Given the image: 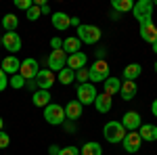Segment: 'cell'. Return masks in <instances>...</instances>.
Masks as SVG:
<instances>
[{"label": "cell", "mask_w": 157, "mask_h": 155, "mask_svg": "<svg viewBox=\"0 0 157 155\" xmlns=\"http://www.w3.org/2000/svg\"><path fill=\"white\" fill-rule=\"evenodd\" d=\"M103 134H105V141L111 145H117L124 141V136H126V128L121 126V122L117 119H111L105 124V128H103Z\"/></svg>", "instance_id": "1"}, {"label": "cell", "mask_w": 157, "mask_h": 155, "mask_svg": "<svg viewBox=\"0 0 157 155\" xmlns=\"http://www.w3.org/2000/svg\"><path fill=\"white\" fill-rule=\"evenodd\" d=\"M78 40L84 42V44H97L101 40V27L90 23H82L78 27Z\"/></svg>", "instance_id": "2"}, {"label": "cell", "mask_w": 157, "mask_h": 155, "mask_svg": "<svg viewBox=\"0 0 157 155\" xmlns=\"http://www.w3.org/2000/svg\"><path fill=\"white\" fill-rule=\"evenodd\" d=\"M109 78V63L107 61H94L92 67H88V80L92 84H103Z\"/></svg>", "instance_id": "3"}, {"label": "cell", "mask_w": 157, "mask_h": 155, "mask_svg": "<svg viewBox=\"0 0 157 155\" xmlns=\"http://www.w3.org/2000/svg\"><path fill=\"white\" fill-rule=\"evenodd\" d=\"M153 9H155V4H153V0H138V2H134V17H136V21L138 23H145L149 21L151 17H153Z\"/></svg>", "instance_id": "4"}, {"label": "cell", "mask_w": 157, "mask_h": 155, "mask_svg": "<svg viewBox=\"0 0 157 155\" xmlns=\"http://www.w3.org/2000/svg\"><path fill=\"white\" fill-rule=\"evenodd\" d=\"M44 119L48 122L50 126H63L65 122V109L57 105V103H50L44 107Z\"/></svg>", "instance_id": "5"}, {"label": "cell", "mask_w": 157, "mask_h": 155, "mask_svg": "<svg viewBox=\"0 0 157 155\" xmlns=\"http://www.w3.org/2000/svg\"><path fill=\"white\" fill-rule=\"evenodd\" d=\"M97 88H94V84H80L78 86V101L82 103V105H94V99H97Z\"/></svg>", "instance_id": "6"}, {"label": "cell", "mask_w": 157, "mask_h": 155, "mask_svg": "<svg viewBox=\"0 0 157 155\" xmlns=\"http://www.w3.org/2000/svg\"><path fill=\"white\" fill-rule=\"evenodd\" d=\"M38 72H40V65H38V61H36V59L27 57V59L21 61V67H19V76L23 78L25 82H27V80H36Z\"/></svg>", "instance_id": "7"}, {"label": "cell", "mask_w": 157, "mask_h": 155, "mask_svg": "<svg viewBox=\"0 0 157 155\" xmlns=\"http://www.w3.org/2000/svg\"><path fill=\"white\" fill-rule=\"evenodd\" d=\"M63 67H67V52H65V50H50L48 69L55 73V72H61Z\"/></svg>", "instance_id": "8"}, {"label": "cell", "mask_w": 157, "mask_h": 155, "mask_svg": "<svg viewBox=\"0 0 157 155\" xmlns=\"http://www.w3.org/2000/svg\"><path fill=\"white\" fill-rule=\"evenodd\" d=\"M124 151H128L130 155H134L136 151H140V145H143V138H140V134L138 132H126V136H124Z\"/></svg>", "instance_id": "9"}, {"label": "cell", "mask_w": 157, "mask_h": 155, "mask_svg": "<svg viewBox=\"0 0 157 155\" xmlns=\"http://www.w3.org/2000/svg\"><path fill=\"white\" fill-rule=\"evenodd\" d=\"M140 124H143V118L136 111H126L124 118H121V126L126 128V132H136L140 128Z\"/></svg>", "instance_id": "10"}, {"label": "cell", "mask_w": 157, "mask_h": 155, "mask_svg": "<svg viewBox=\"0 0 157 155\" xmlns=\"http://www.w3.org/2000/svg\"><path fill=\"white\" fill-rule=\"evenodd\" d=\"M2 46L6 48L11 55H17L21 50V38H19V34L17 32H6L2 36Z\"/></svg>", "instance_id": "11"}, {"label": "cell", "mask_w": 157, "mask_h": 155, "mask_svg": "<svg viewBox=\"0 0 157 155\" xmlns=\"http://www.w3.org/2000/svg\"><path fill=\"white\" fill-rule=\"evenodd\" d=\"M55 84V73L50 72L48 67L46 69H40L36 76V86L38 90H50V86Z\"/></svg>", "instance_id": "12"}, {"label": "cell", "mask_w": 157, "mask_h": 155, "mask_svg": "<svg viewBox=\"0 0 157 155\" xmlns=\"http://www.w3.org/2000/svg\"><path fill=\"white\" fill-rule=\"evenodd\" d=\"M86 63H88V57H86V52H73V55H67V67L71 69V72H80V69H84Z\"/></svg>", "instance_id": "13"}, {"label": "cell", "mask_w": 157, "mask_h": 155, "mask_svg": "<svg viewBox=\"0 0 157 155\" xmlns=\"http://www.w3.org/2000/svg\"><path fill=\"white\" fill-rule=\"evenodd\" d=\"M140 38H143L145 42H149V44L157 42V25L153 23V19L140 23Z\"/></svg>", "instance_id": "14"}, {"label": "cell", "mask_w": 157, "mask_h": 155, "mask_svg": "<svg viewBox=\"0 0 157 155\" xmlns=\"http://www.w3.org/2000/svg\"><path fill=\"white\" fill-rule=\"evenodd\" d=\"M0 67H2V72L6 73V76H15V73H19L21 61L17 59V55H9V57H4V59H2Z\"/></svg>", "instance_id": "15"}, {"label": "cell", "mask_w": 157, "mask_h": 155, "mask_svg": "<svg viewBox=\"0 0 157 155\" xmlns=\"http://www.w3.org/2000/svg\"><path fill=\"white\" fill-rule=\"evenodd\" d=\"M65 119H69V122H75V119L82 118V111H84V105L80 103V101H69L67 105H65Z\"/></svg>", "instance_id": "16"}, {"label": "cell", "mask_w": 157, "mask_h": 155, "mask_svg": "<svg viewBox=\"0 0 157 155\" xmlns=\"http://www.w3.org/2000/svg\"><path fill=\"white\" fill-rule=\"evenodd\" d=\"M136 132L140 134V138L147 141V143H155L157 141V126L155 124H140V128Z\"/></svg>", "instance_id": "17"}, {"label": "cell", "mask_w": 157, "mask_h": 155, "mask_svg": "<svg viewBox=\"0 0 157 155\" xmlns=\"http://www.w3.org/2000/svg\"><path fill=\"white\" fill-rule=\"evenodd\" d=\"M138 92V86L136 82H130V80H121V88H120V96L124 101H132Z\"/></svg>", "instance_id": "18"}, {"label": "cell", "mask_w": 157, "mask_h": 155, "mask_svg": "<svg viewBox=\"0 0 157 155\" xmlns=\"http://www.w3.org/2000/svg\"><path fill=\"white\" fill-rule=\"evenodd\" d=\"M50 21H52V27L55 29H59V32H63V29H67L69 27V21H71V17H67V13H52L50 15Z\"/></svg>", "instance_id": "19"}, {"label": "cell", "mask_w": 157, "mask_h": 155, "mask_svg": "<svg viewBox=\"0 0 157 155\" xmlns=\"http://www.w3.org/2000/svg\"><path fill=\"white\" fill-rule=\"evenodd\" d=\"M94 107H97L98 113H109L111 107H113V101H111L109 95L101 92V95H97V99H94Z\"/></svg>", "instance_id": "20"}, {"label": "cell", "mask_w": 157, "mask_h": 155, "mask_svg": "<svg viewBox=\"0 0 157 155\" xmlns=\"http://www.w3.org/2000/svg\"><path fill=\"white\" fill-rule=\"evenodd\" d=\"M120 88H121V80H117V78H111V76H109L107 80L103 82V92L109 95V96L120 95Z\"/></svg>", "instance_id": "21"}, {"label": "cell", "mask_w": 157, "mask_h": 155, "mask_svg": "<svg viewBox=\"0 0 157 155\" xmlns=\"http://www.w3.org/2000/svg\"><path fill=\"white\" fill-rule=\"evenodd\" d=\"M32 101H34V107H46L50 105V90H36L34 96H32Z\"/></svg>", "instance_id": "22"}, {"label": "cell", "mask_w": 157, "mask_h": 155, "mask_svg": "<svg viewBox=\"0 0 157 155\" xmlns=\"http://www.w3.org/2000/svg\"><path fill=\"white\" fill-rule=\"evenodd\" d=\"M80 48H82V42L78 40V36H69V38L63 40V48H61V50L73 55V52H80Z\"/></svg>", "instance_id": "23"}, {"label": "cell", "mask_w": 157, "mask_h": 155, "mask_svg": "<svg viewBox=\"0 0 157 155\" xmlns=\"http://www.w3.org/2000/svg\"><path fill=\"white\" fill-rule=\"evenodd\" d=\"M143 73V67L138 63H130L124 67V80H130V82H136V78Z\"/></svg>", "instance_id": "24"}, {"label": "cell", "mask_w": 157, "mask_h": 155, "mask_svg": "<svg viewBox=\"0 0 157 155\" xmlns=\"http://www.w3.org/2000/svg\"><path fill=\"white\" fill-rule=\"evenodd\" d=\"M80 155H103V147L94 141H88L80 147Z\"/></svg>", "instance_id": "25"}, {"label": "cell", "mask_w": 157, "mask_h": 155, "mask_svg": "<svg viewBox=\"0 0 157 155\" xmlns=\"http://www.w3.org/2000/svg\"><path fill=\"white\" fill-rule=\"evenodd\" d=\"M2 27H4L6 32H17V27H19V17L13 15V13H6V15L2 17Z\"/></svg>", "instance_id": "26"}, {"label": "cell", "mask_w": 157, "mask_h": 155, "mask_svg": "<svg viewBox=\"0 0 157 155\" xmlns=\"http://www.w3.org/2000/svg\"><path fill=\"white\" fill-rule=\"evenodd\" d=\"M111 9L121 15V13L132 11V9H134V2H132V0H113V2H111Z\"/></svg>", "instance_id": "27"}, {"label": "cell", "mask_w": 157, "mask_h": 155, "mask_svg": "<svg viewBox=\"0 0 157 155\" xmlns=\"http://www.w3.org/2000/svg\"><path fill=\"white\" fill-rule=\"evenodd\" d=\"M73 80H75V72H71L69 67H63V69L59 72V82L61 84H65V86H67V84H71Z\"/></svg>", "instance_id": "28"}, {"label": "cell", "mask_w": 157, "mask_h": 155, "mask_svg": "<svg viewBox=\"0 0 157 155\" xmlns=\"http://www.w3.org/2000/svg\"><path fill=\"white\" fill-rule=\"evenodd\" d=\"M9 86L15 88V90H21V88H25V80L19 73H15V76H11V80H9Z\"/></svg>", "instance_id": "29"}, {"label": "cell", "mask_w": 157, "mask_h": 155, "mask_svg": "<svg viewBox=\"0 0 157 155\" xmlns=\"http://www.w3.org/2000/svg\"><path fill=\"white\" fill-rule=\"evenodd\" d=\"M15 6L27 13L29 9H32V6H34V0H15Z\"/></svg>", "instance_id": "30"}, {"label": "cell", "mask_w": 157, "mask_h": 155, "mask_svg": "<svg viewBox=\"0 0 157 155\" xmlns=\"http://www.w3.org/2000/svg\"><path fill=\"white\" fill-rule=\"evenodd\" d=\"M40 15H42V13H40V6L34 4V6L27 11V19H29V21H36V19H40Z\"/></svg>", "instance_id": "31"}, {"label": "cell", "mask_w": 157, "mask_h": 155, "mask_svg": "<svg viewBox=\"0 0 157 155\" xmlns=\"http://www.w3.org/2000/svg\"><path fill=\"white\" fill-rule=\"evenodd\" d=\"M59 155H80V149L73 147V145H67V147H63L59 151Z\"/></svg>", "instance_id": "32"}, {"label": "cell", "mask_w": 157, "mask_h": 155, "mask_svg": "<svg viewBox=\"0 0 157 155\" xmlns=\"http://www.w3.org/2000/svg\"><path fill=\"white\" fill-rule=\"evenodd\" d=\"M75 80H78V82L80 84H86L88 82V69H80V72H75Z\"/></svg>", "instance_id": "33"}, {"label": "cell", "mask_w": 157, "mask_h": 155, "mask_svg": "<svg viewBox=\"0 0 157 155\" xmlns=\"http://www.w3.org/2000/svg\"><path fill=\"white\" fill-rule=\"evenodd\" d=\"M9 145H11V136L2 130V132H0V149H6Z\"/></svg>", "instance_id": "34"}, {"label": "cell", "mask_w": 157, "mask_h": 155, "mask_svg": "<svg viewBox=\"0 0 157 155\" xmlns=\"http://www.w3.org/2000/svg\"><path fill=\"white\" fill-rule=\"evenodd\" d=\"M6 86H9V76L2 72V67H0V92L6 90Z\"/></svg>", "instance_id": "35"}, {"label": "cell", "mask_w": 157, "mask_h": 155, "mask_svg": "<svg viewBox=\"0 0 157 155\" xmlns=\"http://www.w3.org/2000/svg\"><path fill=\"white\" fill-rule=\"evenodd\" d=\"M50 46H52V50H61V48H63V40L55 36L52 40H50Z\"/></svg>", "instance_id": "36"}, {"label": "cell", "mask_w": 157, "mask_h": 155, "mask_svg": "<svg viewBox=\"0 0 157 155\" xmlns=\"http://www.w3.org/2000/svg\"><path fill=\"white\" fill-rule=\"evenodd\" d=\"M63 128H65V132L73 134V132H75V124H73V122H69V119H65V122H63Z\"/></svg>", "instance_id": "37"}, {"label": "cell", "mask_w": 157, "mask_h": 155, "mask_svg": "<svg viewBox=\"0 0 157 155\" xmlns=\"http://www.w3.org/2000/svg\"><path fill=\"white\" fill-rule=\"evenodd\" d=\"M105 55H107V50H105V48H97V50H94L97 61H105Z\"/></svg>", "instance_id": "38"}, {"label": "cell", "mask_w": 157, "mask_h": 155, "mask_svg": "<svg viewBox=\"0 0 157 155\" xmlns=\"http://www.w3.org/2000/svg\"><path fill=\"white\" fill-rule=\"evenodd\" d=\"M25 88H27V90H32V92H36V90H38L36 80H27V82H25Z\"/></svg>", "instance_id": "39"}, {"label": "cell", "mask_w": 157, "mask_h": 155, "mask_svg": "<svg viewBox=\"0 0 157 155\" xmlns=\"http://www.w3.org/2000/svg\"><path fill=\"white\" fill-rule=\"evenodd\" d=\"M59 151H61V147H57V145H50V147H48V153L50 155H59Z\"/></svg>", "instance_id": "40"}, {"label": "cell", "mask_w": 157, "mask_h": 155, "mask_svg": "<svg viewBox=\"0 0 157 155\" xmlns=\"http://www.w3.org/2000/svg\"><path fill=\"white\" fill-rule=\"evenodd\" d=\"M40 13H42V15H50V6L46 4V2H44V4L40 6Z\"/></svg>", "instance_id": "41"}, {"label": "cell", "mask_w": 157, "mask_h": 155, "mask_svg": "<svg viewBox=\"0 0 157 155\" xmlns=\"http://www.w3.org/2000/svg\"><path fill=\"white\" fill-rule=\"evenodd\" d=\"M69 25H73V27H80V25H82V21H80L78 17H71V21H69Z\"/></svg>", "instance_id": "42"}, {"label": "cell", "mask_w": 157, "mask_h": 155, "mask_svg": "<svg viewBox=\"0 0 157 155\" xmlns=\"http://www.w3.org/2000/svg\"><path fill=\"white\" fill-rule=\"evenodd\" d=\"M151 113H153V115L157 118V99L153 101V103H151Z\"/></svg>", "instance_id": "43"}, {"label": "cell", "mask_w": 157, "mask_h": 155, "mask_svg": "<svg viewBox=\"0 0 157 155\" xmlns=\"http://www.w3.org/2000/svg\"><path fill=\"white\" fill-rule=\"evenodd\" d=\"M109 17H111V19H113V21H117V19H120L121 15H120V13H115V11H111V15H109Z\"/></svg>", "instance_id": "44"}, {"label": "cell", "mask_w": 157, "mask_h": 155, "mask_svg": "<svg viewBox=\"0 0 157 155\" xmlns=\"http://www.w3.org/2000/svg\"><path fill=\"white\" fill-rule=\"evenodd\" d=\"M151 48H153V52L157 55V42H153V44H151Z\"/></svg>", "instance_id": "45"}, {"label": "cell", "mask_w": 157, "mask_h": 155, "mask_svg": "<svg viewBox=\"0 0 157 155\" xmlns=\"http://www.w3.org/2000/svg\"><path fill=\"white\" fill-rule=\"evenodd\" d=\"M2 126H4V122H2V118H0V132H2Z\"/></svg>", "instance_id": "46"}, {"label": "cell", "mask_w": 157, "mask_h": 155, "mask_svg": "<svg viewBox=\"0 0 157 155\" xmlns=\"http://www.w3.org/2000/svg\"><path fill=\"white\" fill-rule=\"evenodd\" d=\"M153 67H155V73H157V61H155V65H153Z\"/></svg>", "instance_id": "47"}, {"label": "cell", "mask_w": 157, "mask_h": 155, "mask_svg": "<svg viewBox=\"0 0 157 155\" xmlns=\"http://www.w3.org/2000/svg\"><path fill=\"white\" fill-rule=\"evenodd\" d=\"M0 46H2V38H0Z\"/></svg>", "instance_id": "48"}, {"label": "cell", "mask_w": 157, "mask_h": 155, "mask_svg": "<svg viewBox=\"0 0 157 155\" xmlns=\"http://www.w3.org/2000/svg\"><path fill=\"white\" fill-rule=\"evenodd\" d=\"M153 4H155V6H157V0H155V2H153Z\"/></svg>", "instance_id": "49"}]
</instances>
